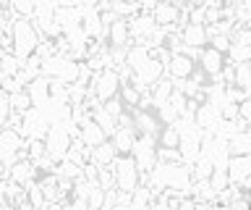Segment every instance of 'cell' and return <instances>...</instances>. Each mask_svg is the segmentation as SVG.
I'll return each mask as SVG.
<instances>
[{"instance_id":"obj_26","label":"cell","mask_w":251,"mask_h":210,"mask_svg":"<svg viewBox=\"0 0 251 210\" xmlns=\"http://www.w3.org/2000/svg\"><path fill=\"white\" fill-rule=\"evenodd\" d=\"M227 53H230V60H233V63H241V60H251V45H235V42H230Z\"/></svg>"},{"instance_id":"obj_15","label":"cell","mask_w":251,"mask_h":210,"mask_svg":"<svg viewBox=\"0 0 251 210\" xmlns=\"http://www.w3.org/2000/svg\"><path fill=\"white\" fill-rule=\"evenodd\" d=\"M131 119H133V131H136V134H152V137H157L160 126H157V119L152 113L136 108V116H131Z\"/></svg>"},{"instance_id":"obj_17","label":"cell","mask_w":251,"mask_h":210,"mask_svg":"<svg viewBox=\"0 0 251 210\" xmlns=\"http://www.w3.org/2000/svg\"><path fill=\"white\" fill-rule=\"evenodd\" d=\"M227 155H251V137L249 131H235L225 139Z\"/></svg>"},{"instance_id":"obj_31","label":"cell","mask_w":251,"mask_h":210,"mask_svg":"<svg viewBox=\"0 0 251 210\" xmlns=\"http://www.w3.org/2000/svg\"><path fill=\"white\" fill-rule=\"evenodd\" d=\"M157 111H160V119H162L165 123H173V121L178 119V111H176V108H173L170 103H162L160 108H157Z\"/></svg>"},{"instance_id":"obj_1","label":"cell","mask_w":251,"mask_h":210,"mask_svg":"<svg viewBox=\"0 0 251 210\" xmlns=\"http://www.w3.org/2000/svg\"><path fill=\"white\" fill-rule=\"evenodd\" d=\"M37 45H39L37 27L24 16H13V21H11V53L19 60H24L37 50Z\"/></svg>"},{"instance_id":"obj_16","label":"cell","mask_w":251,"mask_h":210,"mask_svg":"<svg viewBox=\"0 0 251 210\" xmlns=\"http://www.w3.org/2000/svg\"><path fill=\"white\" fill-rule=\"evenodd\" d=\"M199 63H201V71L207 74V76H217L225 60H223V53H220V50H215V48H207V50H201Z\"/></svg>"},{"instance_id":"obj_11","label":"cell","mask_w":251,"mask_h":210,"mask_svg":"<svg viewBox=\"0 0 251 210\" xmlns=\"http://www.w3.org/2000/svg\"><path fill=\"white\" fill-rule=\"evenodd\" d=\"M78 139H81L86 147H94V145H100L102 139H107V137H105V131L94 123L92 116H89V119H84L81 123H78Z\"/></svg>"},{"instance_id":"obj_22","label":"cell","mask_w":251,"mask_h":210,"mask_svg":"<svg viewBox=\"0 0 251 210\" xmlns=\"http://www.w3.org/2000/svg\"><path fill=\"white\" fill-rule=\"evenodd\" d=\"M21 68V60L11 50H0V76H13Z\"/></svg>"},{"instance_id":"obj_12","label":"cell","mask_w":251,"mask_h":210,"mask_svg":"<svg viewBox=\"0 0 251 210\" xmlns=\"http://www.w3.org/2000/svg\"><path fill=\"white\" fill-rule=\"evenodd\" d=\"M133 142H136V131H133V126H118L113 131V147L118 155H128Z\"/></svg>"},{"instance_id":"obj_29","label":"cell","mask_w":251,"mask_h":210,"mask_svg":"<svg viewBox=\"0 0 251 210\" xmlns=\"http://www.w3.org/2000/svg\"><path fill=\"white\" fill-rule=\"evenodd\" d=\"M139 100H141L139 90L133 87V84H123V103H128L131 108H136V105H139Z\"/></svg>"},{"instance_id":"obj_5","label":"cell","mask_w":251,"mask_h":210,"mask_svg":"<svg viewBox=\"0 0 251 210\" xmlns=\"http://www.w3.org/2000/svg\"><path fill=\"white\" fill-rule=\"evenodd\" d=\"M154 19L157 27H183L186 24V11H180L176 3H170V0H160V3H154V8L149 11Z\"/></svg>"},{"instance_id":"obj_28","label":"cell","mask_w":251,"mask_h":210,"mask_svg":"<svg viewBox=\"0 0 251 210\" xmlns=\"http://www.w3.org/2000/svg\"><path fill=\"white\" fill-rule=\"evenodd\" d=\"M207 40L212 42L209 48H215L220 53H227V48H230V37H227V34H209Z\"/></svg>"},{"instance_id":"obj_27","label":"cell","mask_w":251,"mask_h":210,"mask_svg":"<svg viewBox=\"0 0 251 210\" xmlns=\"http://www.w3.org/2000/svg\"><path fill=\"white\" fill-rule=\"evenodd\" d=\"M180 152L178 147H157V163H178Z\"/></svg>"},{"instance_id":"obj_14","label":"cell","mask_w":251,"mask_h":210,"mask_svg":"<svg viewBox=\"0 0 251 210\" xmlns=\"http://www.w3.org/2000/svg\"><path fill=\"white\" fill-rule=\"evenodd\" d=\"M180 42L194 45V48H204L207 45V29L201 24H183L180 27Z\"/></svg>"},{"instance_id":"obj_21","label":"cell","mask_w":251,"mask_h":210,"mask_svg":"<svg viewBox=\"0 0 251 210\" xmlns=\"http://www.w3.org/2000/svg\"><path fill=\"white\" fill-rule=\"evenodd\" d=\"M8 105H11V113H26L29 108H34V105H31V97H29L26 90L11 92V95H8Z\"/></svg>"},{"instance_id":"obj_10","label":"cell","mask_w":251,"mask_h":210,"mask_svg":"<svg viewBox=\"0 0 251 210\" xmlns=\"http://www.w3.org/2000/svg\"><path fill=\"white\" fill-rule=\"evenodd\" d=\"M118 158V152H115V147L113 142H107V139H102L100 145H94L89 147V160L94 163V166H113V160Z\"/></svg>"},{"instance_id":"obj_23","label":"cell","mask_w":251,"mask_h":210,"mask_svg":"<svg viewBox=\"0 0 251 210\" xmlns=\"http://www.w3.org/2000/svg\"><path fill=\"white\" fill-rule=\"evenodd\" d=\"M233 84L241 90L251 87V76H249V60H241V63H233Z\"/></svg>"},{"instance_id":"obj_32","label":"cell","mask_w":251,"mask_h":210,"mask_svg":"<svg viewBox=\"0 0 251 210\" xmlns=\"http://www.w3.org/2000/svg\"><path fill=\"white\" fill-rule=\"evenodd\" d=\"M8 116H11V105H8V95H5L3 90H0V129L5 126Z\"/></svg>"},{"instance_id":"obj_8","label":"cell","mask_w":251,"mask_h":210,"mask_svg":"<svg viewBox=\"0 0 251 210\" xmlns=\"http://www.w3.org/2000/svg\"><path fill=\"white\" fill-rule=\"evenodd\" d=\"M29 92V97H31V105L34 108H42L50 103V76H45V74H37L34 79H31L26 87H24Z\"/></svg>"},{"instance_id":"obj_18","label":"cell","mask_w":251,"mask_h":210,"mask_svg":"<svg viewBox=\"0 0 251 210\" xmlns=\"http://www.w3.org/2000/svg\"><path fill=\"white\" fill-rule=\"evenodd\" d=\"M149 58V48L147 45H128V48H126V60L123 63L131 68V71H139L141 66H144V60Z\"/></svg>"},{"instance_id":"obj_2","label":"cell","mask_w":251,"mask_h":210,"mask_svg":"<svg viewBox=\"0 0 251 210\" xmlns=\"http://www.w3.org/2000/svg\"><path fill=\"white\" fill-rule=\"evenodd\" d=\"M113 179H115V189L118 192H133L139 186V168L133 163L131 155H121L113 160Z\"/></svg>"},{"instance_id":"obj_7","label":"cell","mask_w":251,"mask_h":210,"mask_svg":"<svg viewBox=\"0 0 251 210\" xmlns=\"http://www.w3.org/2000/svg\"><path fill=\"white\" fill-rule=\"evenodd\" d=\"M162 74H165V63H162V60H157L152 53H149V58L144 60V66H141L139 71H133V82L144 84V87H152Z\"/></svg>"},{"instance_id":"obj_6","label":"cell","mask_w":251,"mask_h":210,"mask_svg":"<svg viewBox=\"0 0 251 210\" xmlns=\"http://www.w3.org/2000/svg\"><path fill=\"white\" fill-rule=\"evenodd\" d=\"M225 174L230 184H241L251 179V155H227Z\"/></svg>"},{"instance_id":"obj_19","label":"cell","mask_w":251,"mask_h":210,"mask_svg":"<svg viewBox=\"0 0 251 210\" xmlns=\"http://www.w3.org/2000/svg\"><path fill=\"white\" fill-rule=\"evenodd\" d=\"M199 142H201V137H180L178 139L180 160H183V163H194L196 158H199Z\"/></svg>"},{"instance_id":"obj_13","label":"cell","mask_w":251,"mask_h":210,"mask_svg":"<svg viewBox=\"0 0 251 210\" xmlns=\"http://www.w3.org/2000/svg\"><path fill=\"white\" fill-rule=\"evenodd\" d=\"M105 34L110 37V45H113V48H126V45L131 42L128 40V21L121 19V16H118L113 24L105 29Z\"/></svg>"},{"instance_id":"obj_3","label":"cell","mask_w":251,"mask_h":210,"mask_svg":"<svg viewBox=\"0 0 251 210\" xmlns=\"http://www.w3.org/2000/svg\"><path fill=\"white\" fill-rule=\"evenodd\" d=\"M71 137L68 134V129L66 126H60V123H50L47 126V134H45V152L50 155V158L58 163V160H63L66 158V152H68V147H71Z\"/></svg>"},{"instance_id":"obj_30","label":"cell","mask_w":251,"mask_h":210,"mask_svg":"<svg viewBox=\"0 0 251 210\" xmlns=\"http://www.w3.org/2000/svg\"><path fill=\"white\" fill-rule=\"evenodd\" d=\"M102 108H105V111H107L110 116H113V119H118V116L123 113V103H121V100H115V95H113V97H107Z\"/></svg>"},{"instance_id":"obj_33","label":"cell","mask_w":251,"mask_h":210,"mask_svg":"<svg viewBox=\"0 0 251 210\" xmlns=\"http://www.w3.org/2000/svg\"><path fill=\"white\" fill-rule=\"evenodd\" d=\"M52 3L60 8H78V0H52Z\"/></svg>"},{"instance_id":"obj_9","label":"cell","mask_w":251,"mask_h":210,"mask_svg":"<svg viewBox=\"0 0 251 210\" xmlns=\"http://www.w3.org/2000/svg\"><path fill=\"white\" fill-rule=\"evenodd\" d=\"M191 71H194V60H188L183 53H173L170 60L165 63V74H168L170 79H186Z\"/></svg>"},{"instance_id":"obj_20","label":"cell","mask_w":251,"mask_h":210,"mask_svg":"<svg viewBox=\"0 0 251 210\" xmlns=\"http://www.w3.org/2000/svg\"><path fill=\"white\" fill-rule=\"evenodd\" d=\"M89 116L94 119V123H97V126H100L102 131H105V137H113V131L118 129V123H115L113 116H110V113L105 111V108H102V103H100L97 108H92Z\"/></svg>"},{"instance_id":"obj_4","label":"cell","mask_w":251,"mask_h":210,"mask_svg":"<svg viewBox=\"0 0 251 210\" xmlns=\"http://www.w3.org/2000/svg\"><path fill=\"white\" fill-rule=\"evenodd\" d=\"M118 87H121V79H118V71L115 68H102V71H97L92 76V84H89V90H92V95L100 100V103H105L107 97H113Z\"/></svg>"},{"instance_id":"obj_24","label":"cell","mask_w":251,"mask_h":210,"mask_svg":"<svg viewBox=\"0 0 251 210\" xmlns=\"http://www.w3.org/2000/svg\"><path fill=\"white\" fill-rule=\"evenodd\" d=\"M8 11H11L13 16L31 19L34 16V0H8Z\"/></svg>"},{"instance_id":"obj_25","label":"cell","mask_w":251,"mask_h":210,"mask_svg":"<svg viewBox=\"0 0 251 210\" xmlns=\"http://www.w3.org/2000/svg\"><path fill=\"white\" fill-rule=\"evenodd\" d=\"M157 139H160V147H178V131H176V126L173 123H168L162 131H157Z\"/></svg>"}]
</instances>
